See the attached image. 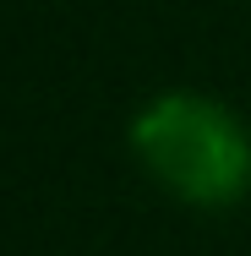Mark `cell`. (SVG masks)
<instances>
[{
	"label": "cell",
	"mask_w": 251,
	"mask_h": 256,
	"mask_svg": "<svg viewBox=\"0 0 251 256\" xmlns=\"http://www.w3.org/2000/svg\"><path fill=\"white\" fill-rule=\"evenodd\" d=\"M131 148L164 191L191 207H235L251 191V131L202 93L153 98L131 126Z\"/></svg>",
	"instance_id": "1"
}]
</instances>
